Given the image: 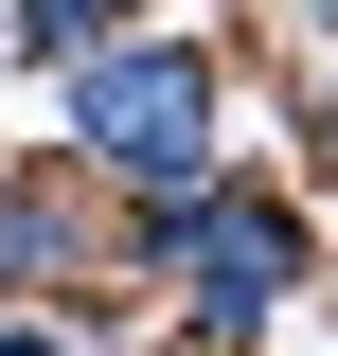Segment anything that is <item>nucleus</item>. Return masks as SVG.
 Segmentation results:
<instances>
[{
	"label": "nucleus",
	"instance_id": "1",
	"mask_svg": "<svg viewBox=\"0 0 338 356\" xmlns=\"http://www.w3.org/2000/svg\"><path fill=\"white\" fill-rule=\"evenodd\" d=\"M107 267L125 303H178V356H267L321 303V196L285 161H214L178 196H107Z\"/></svg>",
	"mask_w": 338,
	"mask_h": 356
},
{
	"label": "nucleus",
	"instance_id": "2",
	"mask_svg": "<svg viewBox=\"0 0 338 356\" xmlns=\"http://www.w3.org/2000/svg\"><path fill=\"white\" fill-rule=\"evenodd\" d=\"M232 89H250V36L143 18V36H107L89 72H54V161H72L89 196H178V178L250 161V143H232Z\"/></svg>",
	"mask_w": 338,
	"mask_h": 356
},
{
	"label": "nucleus",
	"instance_id": "3",
	"mask_svg": "<svg viewBox=\"0 0 338 356\" xmlns=\"http://www.w3.org/2000/svg\"><path fill=\"white\" fill-rule=\"evenodd\" d=\"M0 303H54L89 321V339H125V267H107V196H89L72 161H0Z\"/></svg>",
	"mask_w": 338,
	"mask_h": 356
},
{
	"label": "nucleus",
	"instance_id": "4",
	"mask_svg": "<svg viewBox=\"0 0 338 356\" xmlns=\"http://www.w3.org/2000/svg\"><path fill=\"white\" fill-rule=\"evenodd\" d=\"M143 18H178V0H18V18H0V54H18V72H89V54L143 36Z\"/></svg>",
	"mask_w": 338,
	"mask_h": 356
},
{
	"label": "nucleus",
	"instance_id": "5",
	"mask_svg": "<svg viewBox=\"0 0 338 356\" xmlns=\"http://www.w3.org/2000/svg\"><path fill=\"white\" fill-rule=\"evenodd\" d=\"M250 36H267V72H338V0H250Z\"/></svg>",
	"mask_w": 338,
	"mask_h": 356
},
{
	"label": "nucleus",
	"instance_id": "6",
	"mask_svg": "<svg viewBox=\"0 0 338 356\" xmlns=\"http://www.w3.org/2000/svg\"><path fill=\"white\" fill-rule=\"evenodd\" d=\"M285 125H303L285 161H303V178H338V72H285Z\"/></svg>",
	"mask_w": 338,
	"mask_h": 356
},
{
	"label": "nucleus",
	"instance_id": "7",
	"mask_svg": "<svg viewBox=\"0 0 338 356\" xmlns=\"http://www.w3.org/2000/svg\"><path fill=\"white\" fill-rule=\"evenodd\" d=\"M0 356H89V321H54V303H0Z\"/></svg>",
	"mask_w": 338,
	"mask_h": 356
}]
</instances>
